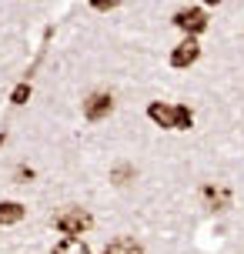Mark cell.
<instances>
[{
    "label": "cell",
    "instance_id": "cell-12",
    "mask_svg": "<svg viewBox=\"0 0 244 254\" xmlns=\"http://www.w3.org/2000/svg\"><path fill=\"white\" fill-rule=\"evenodd\" d=\"M13 178L20 181V184H27V181L34 178V171H30V167H24V164H20V167H17V174H13Z\"/></svg>",
    "mask_w": 244,
    "mask_h": 254
},
{
    "label": "cell",
    "instance_id": "cell-5",
    "mask_svg": "<svg viewBox=\"0 0 244 254\" xmlns=\"http://www.w3.org/2000/svg\"><path fill=\"white\" fill-rule=\"evenodd\" d=\"M201 201L211 211H228L231 207V190L224 188V184H204L201 188Z\"/></svg>",
    "mask_w": 244,
    "mask_h": 254
},
{
    "label": "cell",
    "instance_id": "cell-1",
    "mask_svg": "<svg viewBox=\"0 0 244 254\" xmlns=\"http://www.w3.org/2000/svg\"><path fill=\"white\" fill-rule=\"evenodd\" d=\"M147 117H151L154 124L167 127V130H187V127L194 124V114L184 107V104H161V101H154L151 107H147Z\"/></svg>",
    "mask_w": 244,
    "mask_h": 254
},
{
    "label": "cell",
    "instance_id": "cell-7",
    "mask_svg": "<svg viewBox=\"0 0 244 254\" xmlns=\"http://www.w3.org/2000/svg\"><path fill=\"white\" fill-rule=\"evenodd\" d=\"M27 207L20 201H0V224H20Z\"/></svg>",
    "mask_w": 244,
    "mask_h": 254
},
{
    "label": "cell",
    "instance_id": "cell-3",
    "mask_svg": "<svg viewBox=\"0 0 244 254\" xmlns=\"http://www.w3.org/2000/svg\"><path fill=\"white\" fill-rule=\"evenodd\" d=\"M174 27H178V30H184L187 37H194V34H201V30L207 27V13L201 10V7L178 10V13H174Z\"/></svg>",
    "mask_w": 244,
    "mask_h": 254
},
{
    "label": "cell",
    "instance_id": "cell-2",
    "mask_svg": "<svg viewBox=\"0 0 244 254\" xmlns=\"http://www.w3.org/2000/svg\"><path fill=\"white\" fill-rule=\"evenodd\" d=\"M90 224H94V217H90L84 207H67V211H61V214L54 217V228L61 231V234H67V238L84 234Z\"/></svg>",
    "mask_w": 244,
    "mask_h": 254
},
{
    "label": "cell",
    "instance_id": "cell-9",
    "mask_svg": "<svg viewBox=\"0 0 244 254\" xmlns=\"http://www.w3.org/2000/svg\"><path fill=\"white\" fill-rule=\"evenodd\" d=\"M54 254H90V248L80 238H64V241L54 248Z\"/></svg>",
    "mask_w": 244,
    "mask_h": 254
},
{
    "label": "cell",
    "instance_id": "cell-6",
    "mask_svg": "<svg viewBox=\"0 0 244 254\" xmlns=\"http://www.w3.org/2000/svg\"><path fill=\"white\" fill-rule=\"evenodd\" d=\"M197 57H201V44H197L194 37L181 40L178 47L171 51V64H174V67H191V64L197 61Z\"/></svg>",
    "mask_w": 244,
    "mask_h": 254
},
{
    "label": "cell",
    "instance_id": "cell-4",
    "mask_svg": "<svg viewBox=\"0 0 244 254\" xmlns=\"http://www.w3.org/2000/svg\"><path fill=\"white\" fill-rule=\"evenodd\" d=\"M111 111H114V97L111 94H101L97 90V94H90L87 101H84V117L87 121H104Z\"/></svg>",
    "mask_w": 244,
    "mask_h": 254
},
{
    "label": "cell",
    "instance_id": "cell-10",
    "mask_svg": "<svg viewBox=\"0 0 244 254\" xmlns=\"http://www.w3.org/2000/svg\"><path fill=\"white\" fill-rule=\"evenodd\" d=\"M127 181H134V167H130V164H117L114 167V184H117V188H124Z\"/></svg>",
    "mask_w": 244,
    "mask_h": 254
},
{
    "label": "cell",
    "instance_id": "cell-11",
    "mask_svg": "<svg viewBox=\"0 0 244 254\" xmlns=\"http://www.w3.org/2000/svg\"><path fill=\"white\" fill-rule=\"evenodd\" d=\"M27 97H30V84H27V80H24V84H17V87H13L10 101H13V104H24Z\"/></svg>",
    "mask_w": 244,
    "mask_h": 254
},
{
    "label": "cell",
    "instance_id": "cell-8",
    "mask_svg": "<svg viewBox=\"0 0 244 254\" xmlns=\"http://www.w3.org/2000/svg\"><path fill=\"white\" fill-rule=\"evenodd\" d=\"M104 254H144V248L134 238H114V241L104 248Z\"/></svg>",
    "mask_w": 244,
    "mask_h": 254
},
{
    "label": "cell",
    "instance_id": "cell-13",
    "mask_svg": "<svg viewBox=\"0 0 244 254\" xmlns=\"http://www.w3.org/2000/svg\"><path fill=\"white\" fill-rule=\"evenodd\" d=\"M111 7H117V0H97L94 3V10H111Z\"/></svg>",
    "mask_w": 244,
    "mask_h": 254
}]
</instances>
